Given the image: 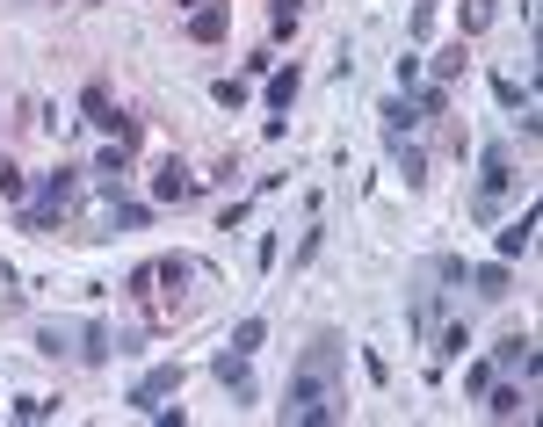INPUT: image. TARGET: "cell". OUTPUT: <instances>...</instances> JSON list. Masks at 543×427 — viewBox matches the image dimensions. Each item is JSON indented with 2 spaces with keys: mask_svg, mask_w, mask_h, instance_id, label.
Here are the masks:
<instances>
[{
  "mask_svg": "<svg viewBox=\"0 0 543 427\" xmlns=\"http://www.w3.org/2000/svg\"><path fill=\"white\" fill-rule=\"evenodd\" d=\"M297 22H305V0H268V29H276V37H290Z\"/></svg>",
  "mask_w": 543,
  "mask_h": 427,
  "instance_id": "23",
  "label": "cell"
},
{
  "mask_svg": "<svg viewBox=\"0 0 543 427\" xmlns=\"http://www.w3.org/2000/svg\"><path fill=\"white\" fill-rule=\"evenodd\" d=\"M247 362H254V355H239V348H225L218 362H210V377H218L239 406H254V377H247Z\"/></svg>",
  "mask_w": 543,
  "mask_h": 427,
  "instance_id": "8",
  "label": "cell"
},
{
  "mask_svg": "<svg viewBox=\"0 0 543 427\" xmlns=\"http://www.w3.org/2000/svg\"><path fill=\"white\" fill-rule=\"evenodd\" d=\"M0 196H8V203H22V196H29V174H22L15 160H0Z\"/></svg>",
  "mask_w": 543,
  "mask_h": 427,
  "instance_id": "29",
  "label": "cell"
},
{
  "mask_svg": "<svg viewBox=\"0 0 543 427\" xmlns=\"http://www.w3.org/2000/svg\"><path fill=\"white\" fill-rule=\"evenodd\" d=\"M428 348H435V370H442V362H457V355L471 348V326H464L457 312H442V326L428 333Z\"/></svg>",
  "mask_w": 543,
  "mask_h": 427,
  "instance_id": "9",
  "label": "cell"
},
{
  "mask_svg": "<svg viewBox=\"0 0 543 427\" xmlns=\"http://www.w3.org/2000/svg\"><path fill=\"white\" fill-rule=\"evenodd\" d=\"M37 355L66 362V355H73V333H66V326H37Z\"/></svg>",
  "mask_w": 543,
  "mask_h": 427,
  "instance_id": "25",
  "label": "cell"
},
{
  "mask_svg": "<svg viewBox=\"0 0 543 427\" xmlns=\"http://www.w3.org/2000/svg\"><path fill=\"white\" fill-rule=\"evenodd\" d=\"M153 283H167V290L181 297V290L196 283V261H189V254H167V261H153Z\"/></svg>",
  "mask_w": 543,
  "mask_h": 427,
  "instance_id": "18",
  "label": "cell"
},
{
  "mask_svg": "<svg viewBox=\"0 0 543 427\" xmlns=\"http://www.w3.org/2000/svg\"><path fill=\"white\" fill-rule=\"evenodd\" d=\"M493 370H522V384L536 377V341L529 333H507V341L493 348Z\"/></svg>",
  "mask_w": 543,
  "mask_h": 427,
  "instance_id": "11",
  "label": "cell"
},
{
  "mask_svg": "<svg viewBox=\"0 0 543 427\" xmlns=\"http://www.w3.org/2000/svg\"><path fill=\"white\" fill-rule=\"evenodd\" d=\"M464 66H471V58H464V37H457V44H442V51H435V58H428V73H435V80H442V87H449V80H457V73H464Z\"/></svg>",
  "mask_w": 543,
  "mask_h": 427,
  "instance_id": "22",
  "label": "cell"
},
{
  "mask_svg": "<svg viewBox=\"0 0 543 427\" xmlns=\"http://www.w3.org/2000/svg\"><path fill=\"white\" fill-rule=\"evenodd\" d=\"M225 29H232V8H225V0H210V8L189 15V37H196V44H225Z\"/></svg>",
  "mask_w": 543,
  "mask_h": 427,
  "instance_id": "12",
  "label": "cell"
},
{
  "mask_svg": "<svg viewBox=\"0 0 543 427\" xmlns=\"http://www.w3.org/2000/svg\"><path fill=\"white\" fill-rule=\"evenodd\" d=\"M529 247H536V203H522V218L500 225V261H522Z\"/></svg>",
  "mask_w": 543,
  "mask_h": 427,
  "instance_id": "10",
  "label": "cell"
},
{
  "mask_svg": "<svg viewBox=\"0 0 543 427\" xmlns=\"http://www.w3.org/2000/svg\"><path fill=\"white\" fill-rule=\"evenodd\" d=\"M413 109H420V124H428V116H449V87L442 80H420L413 87Z\"/></svg>",
  "mask_w": 543,
  "mask_h": 427,
  "instance_id": "21",
  "label": "cell"
},
{
  "mask_svg": "<svg viewBox=\"0 0 543 427\" xmlns=\"http://www.w3.org/2000/svg\"><path fill=\"white\" fill-rule=\"evenodd\" d=\"M297 95H305V73L283 66V73H268V109H290Z\"/></svg>",
  "mask_w": 543,
  "mask_h": 427,
  "instance_id": "20",
  "label": "cell"
},
{
  "mask_svg": "<svg viewBox=\"0 0 543 427\" xmlns=\"http://www.w3.org/2000/svg\"><path fill=\"white\" fill-rule=\"evenodd\" d=\"M174 8H181V15H196V8H210V0H174Z\"/></svg>",
  "mask_w": 543,
  "mask_h": 427,
  "instance_id": "34",
  "label": "cell"
},
{
  "mask_svg": "<svg viewBox=\"0 0 543 427\" xmlns=\"http://www.w3.org/2000/svg\"><path fill=\"white\" fill-rule=\"evenodd\" d=\"M486 413L493 420H522L529 406H522V384H486Z\"/></svg>",
  "mask_w": 543,
  "mask_h": 427,
  "instance_id": "19",
  "label": "cell"
},
{
  "mask_svg": "<svg viewBox=\"0 0 543 427\" xmlns=\"http://www.w3.org/2000/svg\"><path fill=\"white\" fill-rule=\"evenodd\" d=\"M80 189H87V167H51L37 181V203H22V232H51L80 203Z\"/></svg>",
  "mask_w": 543,
  "mask_h": 427,
  "instance_id": "3",
  "label": "cell"
},
{
  "mask_svg": "<svg viewBox=\"0 0 543 427\" xmlns=\"http://www.w3.org/2000/svg\"><path fill=\"white\" fill-rule=\"evenodd\" d=\"M181 391V362H160V370H145L131 391H124V406H138V413H153L160 399H174Z\"/></svg>",
  "mask_w": 543,
  "mask_h": 427,
  "instance_id": "6",
  "label": "cell"
},
{
  "mask_svg": "<svg viewBox=\"0 0 543 427\" xmlns=\"http://www.w3.org/2000/svg\"><path fill=\"white\" fill-rule=\"evenodd\" d=\"M377 116H384V131H391V138H413V131H420V109H413V95H391Z\"/></svg>",
  "mask_w": 543,
  "mask_h": 427,
  "instance_id": "16",
  "label": "cell"
},
{
  "mask_svg": "<svg viewBox=\"0 0 543 427\" xmlns=\"http://www.w3.org/2000/svg\"><path fill=\"white\" fill-rule=\"evenodd\" d=\"M210 102L218 109H247V80H210Z\"/></svg>",
  "mask_w": 543,
  "mask_h": 427,
  "instance_id": "28",
  "label": "cell"
},
{
  "mask_svg": "<svg viewBox=\"0 0 543 427\" xmlns=\"http://www.w3.org/2000/svg\"><path fill=\"white\" fill-rule=\"evenodd\" d=\"M486 384H493V362H464V391H471V399H478Z\"/></svg>",
  "mask_w": 543,
  "mask_h": 427,
  "instance_id": "33",
  "label": "cell"
},
{
  "mask_svg": "<svg viewBox=\"0 0 543 427\" xmlns=\"http://www.w3.org/2000/svg\"><path fill=\"white\" fill-rule=\"evenodd\" d=\"M109 355H124V348H116V333H109L102 319H87V326H80V362H95V370H102Z\"/></svg>",
  "mask_w": 543,
  "mask_h": 427,
  "instance_id": "15",
  "label": "cell"
},
{
  "mask_svg": "<svg viewBox=\"0 0 543 427\" xmlns=\"http://www.w3.org/2000/svg\"><path fill=\"white\" fill-rule=\"evenodd\" d=\"M442 312H449V290H435V276H420L406 290V333H413L420 348H428V333L442 326Z\"/></svg>",
  "mask_w": 543,
  "mask_h": 427,
  "instance_id": "5",
  "label": "cell"
},
{
  "mask_svg": "<svg viewBox=\"0 0 543 427\" xmlns=\"http://www.w3.org/2000/svg\"><path fill=\"white\" fill-rule=\"evenodd\" d=\"M493 15H500V0H457V37H464V44H471V37H486Z\"/></svg>",
  "mask_w": 543,
  "mask_h": 427,
  "instance_id": "14",
  "label": "cell"
},
{
  "mask_svg": "<svg viewBox=\"0 0 543 427\" xmlns=\"http://www.w3.org/2000/svg\"><path fill=\"white\" fill-rule=\"evenodd\" d=\"M145 218H153L145 203H109V232H138Z\"/></svg>",
  "mask_w": 543,
  "mask_h": 427,
  "instance_id": "27",
  "label": "cell"
},
{
  "mask_svg": "<svg viewBox=\"0 0 543 427\" xmlns=\"http://www.w3.org/2000/svg\"><path fill=\"white\" fill-rule=\"evenodd\" d=\"M254 261H261V268H276V261H283V239H276V232H261V239H254Z\"/></svg>",
  "mask_w": 543,
  "mask_h": 427,
  "instance_id": "32",
  "label": "cell"
},
{
  "mask_svg": "<svg viewBox=\"0 0 543 427\" xmlns=\"http://www.w3.org/2000/svg\"><path fill=\"white\" fill-rule=\"evenodd\" d=\"M391 160H399V181H406V189H420V181H428V152H420V145L391 138Z\"/></svg>",
  "mask_w": 543,
  "mask_h": 427,
  "instance_id": "17",
  "label": "cell"
},
{
  "mask_svg": "<svg viewBox=\"0 0 543 427\" xmlns=\"http://www.w3.org/2000/svg\"><path fill=\"white\" fill-rule=\"evenodd\" d=\"M80 116H87L95 131H109L124 152H138V138H145V131H138V116H124V109L109 102V87H87V95H80Z\"/></svg>",
  "mask_w": 543,
  "mask_h": 427,
  "instance_id": "4",
  "label": "cell"
},
{
  "mask_svg": "<svg viewBox=\"0 0 543 427\" xmlns=\"http://www.w3.org/2000/svg\"><path fill=\"white\" fill-rule=\"evenodd\" d=\"M515 145H486L478 152V189H471V225H500V210H507V196H515Z\"/></svg>",
  "mask_w": 543,
  "mask_h": 427,
  "instance_id": "2",
  "label": "cell"
},
{
  "mask_svg": "<svg viewBox=\"0 0 543 427\" xmlns=\"http://www.w3.org/2000/svg\"><path fill=\"white\" fill-rule=\"evenodd\" d=\"M261 341H268V319H239V326H232V341H225V348H239V355H254Z\"/></svg>",
  "mask_w": 543,
  "mask_h": 427,
  "instance_id": "24",
  "label": "cell"
},
{
  "mask_svg": "<svg viewBox=\"0 0 543 427\" xmlns=\"http://www.w3.org/2000/svg\"><path fill=\"white\" fill-rule=\"evenodd\" d=\"M464 276L478 283V297H493V304H500L507 290H515V261H486V268H464Z\"/></svg>",
  "mask_w": 543,
  "mask_h": 427,
  "instance_id": "13",
  "label": "cell"
},
{
  "mask_svg": "<svg viewBox=\"0 0 543 427\" xmlns=\"http://www.w3.org/2000/svg\"><path fill=\"white\" fill-rule=\"evenodd\" d=\"M153 196H160V203H196V196H203V174H189V167L167 152L160 174H153Z\"/></svg>",
  "mask_w": 543,
  "mask_h": 427,
  "instance_id": "7",
  "label": "cell"
},
{
  "mask_svg": "<svg viewBox=\"0 0 543 427\" xmlns=\"http://www.w3.org/2000/svg\"><path fill=\"white\" fill-rule=\"evenodd\" d=\"M420 73H428V66H420V51H406V58H399V95H413Z\"/></svg>",
  "mask_w": 543,
  "mask_h": 427,
  "instance_id": "31",
  "label": "cell"
},
{
  "mask_svg": "<svg viewBox=\"0 0 543 427\" xmlns=\"http://www.w3.org/2000/svg\"><path fill=\"white\" fill-rule=\"evenodd\" d=\"M8 413H15V420H22V427H37V420H51V413H58V406H51V399H15V406H8Z\"/></svg>",
  "mask_w": 543,
  "mask_h": 427,
  "instance_id": "30",
  "label": "cell"
},
{
  "mask_svg": "<svg viewBox=\"0 0 543 427\" xmlns=\"http://www.w3.org/2000/svg\"><path fill=\"white\" fill-rule=\"evenodd\" d=\"M341 362H348V341H341V333H334V326L312 333V348L297 355V370H290V384H283V420H297V413L319 406V399H334Z\"/></svg>",
  "mask_w": 543,
  "mask_h": 427,
  "instance_id": "1",
  "label": "cell"
},
{
  "mask_svg": "<svg viewBox=\"0 0 543 427\" xmlns=\"http://www.w3.org/2000/svg\"><path fill=\"white\" fill-rule=\"evenodd\" d=\"M319 247H326V225H305V239H297V254H290V276H297V268H312Z\"/></svg>",
  "mask_w": 543,
  "mask_h": 427,
  "instance_id": "26",
  "label": "cell"
}]
</instances>
